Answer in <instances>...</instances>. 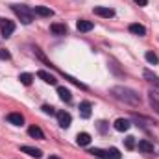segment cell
Instances as JSON below:
<instances>
[{"instance_id":"1","label":"cell","mask_w":159,"mask_h":159,"mask_svg":"<svg viewBox=\"0 0 159 159\" xmlns=\"http://www.w3.org/2000/svg\"><path fill=\"white\" fill-rule=\"evenodd\" d=\"M111 94L119 100V102H124V104H129V106H139L141 104V96L137 91L129 89V87H124V85H115L111 89Z\"/></svg>"},{"instance_id":"2","label":"cell","mask_w":159,"mask_h":159,"mask_svg":"<svg viewBox=\"0 0 159 159\" xmlns=\"http://www.w3.org/2000/svg\"><path fill=\"white\" fill-rule=\"evenodd\" d=\"M11 9H13V13L20 19L22 24H32V20H34V11H32L28 6H22V4H11Z\"/></svg>"},{"instance_id":"3","label":"cell","mask_w":159,"mask_h":159,"mask_svg":"<svg viewBox=\"0 0 159 159\" xmlns=\"http://www.w3.org/2000/svg\"><path fill=\"white\" fill-rule=\"evenodd\" d=\"M70 122H72L70 113H67V111H57V124H59L63 129H67V128L70 126Z\"/></svg>"},{"instance_id":"4","label":"cell","mask_w":159,"mask_h":159,"mask_svg":"<svg viewBox=\"0 0 159 159\" xmlns=\"http://www.w3.org/2000/svg\"><path fill=\"white\" fill-rule=\"evenodd\" d=\"M93 11H94V15H98V17H104V19H111V17H115V9H111V7L96 6Z\"/></svg>"},{"instance_id":"5","label":"cell","mask_w":159,"mask_h":159,"mask_svg":"<svg viewBox=\"0 0 159 159\" xmlns=\"http://www.w3.org/2000/svg\"><path fill=\"white\" fill-rule=\"evenodd\" d=\"M67 24H63V22H54V24H50V32L54 34V35H65L67 34Z\"/></svg>"},{"instance_id":"6","label":"cell","mask_w":159,"mask_h":159,"mask_svg":"<svg viewBox=\"0 0 159 159\" xmlns=\"http://www.w3.org/2000/svg\"><path fill=\"white\" fill-rule=\"evenodd\" d=\"M76 28H78V32H91L93 28H94V22L93 20H85V19H80L78 22H76Z\"/></svg>"},{"instance_id":"7","label":"cell","mask_w":159,"mask_h":159,"mask_svg":"<svg viewBox=\"0 0 159 159\" xmlns=\"http://www.w3.org/2000/svg\"><path fill=\"white\" fill-rule=\"evenodd\" d=\"M32 11H34V15H39V17H52L54 15V9H50L46 6H35Z\"/></svg>"},{"instance_id":"8","label":"cell","mask_w":159,"mask_h":159,"mask_svg":"<svg viewBox=\"0 0 159 159\" xmlns=\"http://www.w3.org/2000/svg\"><path fill=\"white\" fill-rule=\"evenodd\" d=\"M20 152L28 154V156H32V157H35V159L43 157V152H41L39 148H34V146H20Z\"/></svg>"},{"instance_id":"9","label":"cell","mask_w":159,"mask_h":159,"mask_svg":"<svg viewBox=\"0 0 159 159\" xmlns=\"http://www.w3.org/2000/svg\"><path fill=\"white\" fill-rule=\"evenodd\" d=\"M148 100H150L152 109H154V111L159 115V93H156V91H150V93H148Z\"/></svg>"},{"instance_id":"10","label":"cell","mask_w":159,"mask_h":159,"mask_svg":"<svg viewBox=\"0 0 159 159\" xmlns=\"http://www.w3.org/2000/svg\"><path fill=\"white\" fill-rule=\"evenodd\" d=\"M129 32H131L133 35H139V37L146 35V28H144L143 24H139V22H133V24H129Z\"/></svg>"},{"instance_id":"11","label":"cell","mask_w":159,"mask_h":159,"mask_svg":"<svg viewBox=\"0 0 159 159\" xmlns=\"http://www.w3.org/2000/svg\"><path fill=\"white\" fill-rule=\"evenodd\" d=\"M37 76H39L44 83H50V85H56V83H57L56 76H54V74H50V72H46V70H39V72H37Z\"/></svg>"},{"instance_id":"12","label":"cell","mask_w":159,"mask_h":159,"mask_svg":"<svg viewBox=\"0 0 159 159\" xmlns=\"http://www.w3.org/2000/svg\"><path fill=\"white\" fill-rule=\"evenodd\" d=\"M7 122L13 124V126H22L24 124V117L20 113H9L7 115Z\"/></svg>"},{"instance_id":"13","label":"cell","mask_w":159,"mask_h":159,"mask_svg":"<svg viewBox=\"0 0 159 159\" xmlns=\"http://www.w3.org/2000/svg\"><path fill=\"white\" fill-rule=\"evenodd\" d=\"M129 120H126V119H117L115 120V124H113V128L117 129V131H128L129 129Z\"/></svg>"},{"instance_id":"14","label":"cell","mask_w":159,"mask_h":159,"mask_svg":"<svg viewBox=\"0 0 159 159\" xmlns=\"http://www.w3.org/2000/svg\"><path fill=\"white\" fill-rule=\"evenodd\" d=\"M137 148H139L141 152H144V154H152V152H154V144H152L150 141H146V139H143V141H139V144H137Z\"/></svg>"},{"instance_id":"15","label":"cell","mask_w":159,"mask_h":159,"mask_svg":"<svg viewBox=\"0 0 159 159\" xmlns=\"http://www.w3.org/2000/svg\"><path fill=\"white\" fill-rule=\"evenodd\" d=\"M28 135L34 137V139H39V141L44 139V133H43V129H41L39 126H30L28 128Z\"/></svg>"},{"instance_id":"16","label":"cell","mask_w":159,"mask_h":159,"mask_svg":"<svg viewBox=\"0 0 159 159\" xmlns=\"http://www.w3.org/2000/svg\"><path fill=\"white\" fill-rule=\"evenodd\" d=\"M13 32H15V22L7 20V22L2 26V37H11V35H13Z\"/></svg>"},{"instance_id":"17","label":"cell","mask_w":159,"mask_h":159,"mask_svg":"<svg viewBox=\"0 0 159 159\" xmlns=\"http://www.w3.org/2000/svg\"><path fill=\"white\" fill-rule=\"evenodd\" d=\"M91 107H93L91 102H87V100L81 102V104H80V115H81L83 119H89V117H91Z\"/></svg>"},{"instance_id":"18","label":"cell","mask_w":159,"mask_h":159,"mask_svg":"<svg viewBox=\"0 0 159 159\" xmlns=\"http://www.w3.org/2000/svg\"><path fill=\"white\" fill-rule=\"evenodd\" d=\"M57 94H59V98L63 100V102H70L72 100V94H70V91L67 89V87H57Z\"/></svg>"},{"instance_id":"19","label":"cell","mask_w":159,"mask_h":159,"mask_svg":"<svg viewBox=\"0 0 159 159\" xmlns=\"http://www.w3.org/2000/svg\"><path fill=\"white\" fill-rule=\"evenodd\" d=\"M76 143H78L80 146H87L89 143H91V135L89 133H85V131H81L76 135Z\"/></svg>"},{"instance_id":"20","label":"cell","mask_w":159,"mask_h":159,"mask_svg":"<svg viewBox=\"0 0 159 159\" xmlns=\"http://www.w3.org/2000/svg\"><path fill=\"white\" fill-rule=\"evenodd\" d=\"M143 74H144V78L148 80V81H150V83H152L154 87H157V89H159V76H156V74H154L152 70H144Z\"/></svg>"},{"instance_id":"21","label":"cell","mask_w":159,"mask_h":159,"mask_svg":"<svg viewBox=\"0 0 159 159\" xmlns=\"http://www.w3.org/2000/svg\"><path fill=\"white\" fill-rule=\"evenodd\" d=\"M19 80H20V83H22V85H32V81H34V76H32L30 72H22V74L19 76Z\"/></svg>"},{"instance_id":"22","label":"cell","mask_w":159,"mask_h":159,"mask_svg":"<svg viewBox=\"0 0 159 159\" xmlns=\"http://www.w3.org/2000/svg\"><path fill=\"white\" fill-rule=\"evenodd\" d=\"M106 159H120L119 148H109V150L106 152Z\"/></svg>"},{"instance_id":"23","label":"cell","mask_w":159,"mask_h":159,"mask_svg":"<svg viewBox=\"0 0 159 159\" xmlns=\"http://www.w3.org/2000/svg\"><path fill=\"white\" fill-rule=\"evenodd\" d=\"M144 57H146V61H148L150 65H157V63H159V57L154 54V52H146V54H144Z\"/></svg>"},{"instance_id":"24","label":"cell","mask_w":159,"mask_h":159,"mask_svg":"<svg viewBox=\"0 0 159 159\" xmlns=\"http://www.w3.org/2000/svg\"><path fill=\"white\" fill-rule=\"evenodd\" d=\"M124 146H126L128 150H133V148H135V137H131V135L126 137V139H124Z\"/></svg>"},{"instance_id":"25","label":"cell","mask_w":159,"mask_h":159,"mask_svg":"<svg viewBox=\"0 0 159 159\" xmlns=\"http://www.w3.org/2000/svg\"><path fill=\"white\" fill-rule=\"evenodd\" d=\"M89 154H93L94 157H98V159H106V152L100 150V148H93V150H89Z\"/></svg>"},{"instance_id":"26","label":"cell","mask_w":159,"mask_h":159,"mask_svg":"<svg viewBox=\"0 0 159 159\" xmlns=\"http://www.w3.org/2000/svg\"><path fill=\"white\" fill-rule=\"evenodd\" d=\"M41 109H43V113H44V115H57L56 107H52V106H43Z\"/></svg>"},{"instance_id":"27","label":"cell","mask_w":159,"mask_h":159,"mask_svg":"<svg viewBox=\"0 0 159 159\" xmlns=\"http://www.w3.org/2000/svg\"><path fill=\"white\" fill-rule=\"evenodd\" d=\"M11 57V54L7 52V50H4V48H0V59H9Z\"/></svg>"},{"instance_id":"28","label":"cell","mask_w":159,"mask_h":159,"mask_svg":"<svg viewBox=\"0 0 159 159\" xmlns=\"http://www.w3.org/2000/svg\"><path fill=\"white\" fill-rule=\"evenodd\" d=\"M106 124H107V122H104V120H100V122H98V129H100L102 133L106 131Z\"/></svg>"},{"instance_id":"29","label":"cell","mask_w":159,"mask_h":159,"mask_svg":"<svg viewBox=\"0 0 159 159\" xmlns=\"http://www.w3.org/2000/svg\"><path fill=\"white\" fill-rule=\"evenodd\" d=\"M133 2H135L137 6H141V7H144V6L148 4V0H133Z\"/></svg>"},{"instance_id":"30","label":"cell","mask_w":159,"mask_h":159,"mask_svg":"<svg viewBox=\"0 0 159 159\" xmlns=\"http://www.w3.org/2000/svg\"><path fill=\"white\" fill-rule=\"evenodd\" d=\"M6 22H7V19H2V17H0V28H2V26H4Z\"/></svg>"},{"instance_id":"31","label":"cell","mask_w":159,"mask_h":159,"mask_svg":"<svg viewBox=\"0 0 159 159\" xmlns=\"http://www.w3.org/2000/svg\"><path fill=\"white\" fill-rule=\"evenodd\" d=\"M48 159H59V157H57V156H50Z\"/></svg>"}]
</instances>
